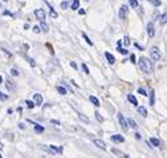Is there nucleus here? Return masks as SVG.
I'll list each match as a JSON object with an SVG mask.
<instances>
[{
  "label": "nucleus",
  "mask_w": 167,
  "mask_h": 158,
  "mask_svg": "<svg viewBox=\"0 0 167 158\" xmlns=\"http://www.w3.org/2000/svg\"><path fill=\"white\" fill-rule=\"evenodd\" d=\"M166 23H167V12L161 16V24H162V25H165Z\"/></svg>",
  "instance_id": "22"
},
{
  "label": "nucleus",
  "mask_w": 167,
  "mask_h": 158,
  "mask_svg": "<svg viewBox=\"0 0 167 158\" xmlns=\"http://www.w3.org/2000/svg\"><path fill=\"white\" fill-rule=\"evenodd\" d=\"M33 102H35V105H39V106H41L43 105V102H44V98H43V96L41 94H39V93H36L33 96Z\"/></svg>",
  "instance_id": "6"
},
{
  "label": "nucleus",
  "mask_w": 167,
  "mask_h": 158,
  "mask_svg": "<svg viewBox=\"0 0 167 158\" xmlns=\"http://www.w3.org/2000/svg\"><path fill=\"white\" fill-rule=\"evenodd\" d=\"M147 2H150L151 4H153V6H155V7H159L161 6V0H147Z\"/></svg>",
  "instance_id": "25"
},
{
  "label": "nucleus",
  "mask_w": 167,
  "mask_h": 158,
  "mask_svg": "<svg viewBox=\"0 0 167 158\" xmlns=\"http://www.w3.org/2000/svg\"><path fill=\"white\" fill-rule=\"evenodd\" d=\"M127 100H129V101H130V102L133 104V105H135V106H137V105H138V101H137V98H135L133 94H127Z\"/></svg>",
  "instance_id": "14"
},
{
  "label": "nucleus",
  "mask_w": 167,
  "mask_h": 158,
  "mask_svg": "<svg viewBox=\"0 0 167 158\" xmlns=\"http://www.w3.org/2000/svg\"><path fill=\"white\" fill-rule=\"evenodd\" d=\"M146 29H147V35L150 37H154V35H155V28H154V23H147V27H146Z\"/></svg>",
  "instance_id": "5"
},
{
  "label": "nucleus",
  "mask_w": 167,
  "mask_h": 158,
  "mask_svg": "<svg viewBox=\"0 0 167 158\" xmlns=\"http://www.w3.org/2000/svg\"><path fill=\"white\" fill-rule=\"evenodd\" d=\"M8 98V96L7 94H4V93H2V92H0V100L2 101H6Z\"/></svg>",
  "instance_id": "36"
},
{
  "label": "nucleus",
  "mask_w": 167,
  "mask_h": 158,
  "mask_svg": "<svg viewBox=\"0 0 167 158\" xmlns=\"http://www.w3.org/2000/svg\"><path fill=\"white\" fill-rule=\"evenodd\" d=\"M11 74H12V76H19V72H17V69L12 68L11 69Z\"/></svg>",
  "instance_id": "35"
},
{
  "label": "nucleus",
  "mask_w": 167,
  "mask_h": 158,
  "mask_svg": "<svg viewBox=\"0 0 167 158\" xmlns=\"http://www.w3.org/2000/svg\"><path fill=\"white\" fill-rule=\"evenodd\" d=\"M51 122H52L53 125H60V121H57V120H52Z\"/></svg>",
  "instance_id": "40"
},
{
  "label": "nucleus",
  "mask_w": 167,
  "mask_h": 158,
  "mask_svg": "<svg viewBox=\"0 0 167 158\" xmlns=\"http://www.w3.org/2000/svg\"><path fill=\"white\" fill-rule=\"evenodd\" d=\"M2 81H3V77H2V76H0V82H2Z\"/></svg>",
  "instance_id": "48"
},
{
  "label": "nucleus",
  "mask_w": 167,
  "mask_h": 158,
  "mask_svg": "<svg viewBox=\"0 0 167 158\" xmlns=\"http://www.w3.org/2000/svg\"><path fill=\"white\" fill-rule=\"evenodd\" d=\"M70 67L74 68V69H77V64L74 63V61H70Z\"/></svg>",
  "instance_id": "38"
},
{
  "label": "nucleus",
  "mask_w": 167,
  "mask_h": 158,
  "mask_svg": "<svg viewBox=\"0 0 167 158\" xmlns=\"http://www.w3.org/2000/svg\"><path fill=\"white\" fill-rule=\"evenodd\" d=\"M105 57L108 59L109 64H114V63H116V57H114L112 53H109V52H105Z\"/></svg>",
  "instance_id": "11"
},
{
  "label": "nucleus",
  "mask_w": 167,
  "mask_h": 158,
  "mask_svg": "<svg viewBox=\"0 0 167 158\" xmlns=\"http://www.w3.org/2000/svg\"><path fill=\"white\" fill-rule=\"evenodd\" d=\"M130 60H131V63H135V56L131 55V56H130Z\"/></svg>",
  "instance_id": "42"
},
{
  "label": "nucleus",
  "mask_w": 167,
  "mask_h": 158,
  "mask_svg": "<svg viewBox=\"0 0 167 158\" xmlns=\"http://www.w3.org/2000/svg\"><path fill=\"white\" fill-rule=\"evenodd\" d=\"M40 29H43V32H49V27H48V24L45 23V21H41V24H40Z\"/></svg>",
  "instance_id": "15"
},
{
  "label": "nucleus",
  "mask_w": 167,
  "mask_h": 158,
  "mask_svg": "<svg viewBox=\"0 0 167 158\" xmlns=\"http://www.w3.org/2000/svg\"><path fill=\"white\" fill-rule=\"evenodd\" d=\"M112 141L116 142V143H122L125 141L124 135H120V134H116V135H112Z\"/></svg>",
  "instance_id": "7"
},
{
  "label": "nucleus",
  "mask_w": 167,
  "mask_h": 158,
  "mask_svg": "<svg viewBox=\"0 0 167 158\" xmlns=\"http://www.w3.org/2000/svg\"><path fill=\"white\" fill-rule=\"evenodd\" d=\"M82 71L85 72L86 74H89V73H90V72H89V68H88V65H86V64H84V63H82Z\"/></svg>",
  "instance_id": "30"
},
{
  "label": "nucleus",
  "mask_w": 167,
  "mask_h": 158,
  "mask_svg": "<svg viewBox=\"0 0 167 158\" xmlns=\"http://www.w3.org/2000/svg\"><path fill=\"white\" fill-rule=\"evenodd\" d=\"M93 142H94L96 146H98L100 149H102V150H105V149H106V145H105L104 141H101V139H93Z\"/></svg>",
  "instance_id": "9"
},
{
  "label": "nucleus",
  "mask_w": 167,
  "mask_h": 158,
  "mask_svg": "<svg viewBox=\"0 0 167 158\" xmlns=\"http://www.w3.org/2000/svg\"><path fill=\"white\" fill-rule=\"evenodd\" d=\"M72 8L73 11H76V10H78L80 8V0H73V3H72Z\"/></svg>",
  "instance_id": "16"
},
{
  "label": "nucleus",
  "mask_w": 167,
  "mask_h": 158,
  "mask_svg": "<svg viewBox=\"0 0 167 158\" xmlns=\"http://www.w3.org/2000/svg\"><path fill=\"white\" fill-rule=\"evenodd\" d=\"M137 110H138V113L142 117H146L147 116V110H146V108H143V106H138L137 108Z\"/></svg>",
  "instance_id": "12"
},
{
  "label": "nucleus",
  "mask_w": 167,
  "mask_h": 158,
  "mask_svg": "<svg viewBox=\"0 0 167 158\" xmlns=\"http://www.w3.org/2000/svg\"><path fill=\"white\" fill-rule=\"evenodd\" d=\"M28 61H29V64L32 65V67H35V61H33V59H28Z\"/></svg>",
  "instance_id": "41"
},
{
  "label": "nucleus",
  "mask_w": 167,
  "mask_h": 158,
  "mask_svg": "<svg viewBox=\"0 0 167 158\" xmlns=\"http://www.w3.org/2000/svg\"><path fill=\"white\" fill-rule=\"evenodd\" d=\"M94 114H96V118H97V121H100V122H102V121H104V118H102V116H101V114H100V113H98V112H96V113H94Z\"/></svg>",
  "instance_id": "31"
},
{
  "label": "nucleus",
  "mask_w": 167,
  "mask_h": 158,
  "mask_svg": "<svg viewBox=\"0 0 167 158\" xmlns=\"http://www.w3.org/2000/svg\"><path fill=\"white\" fill-rule=\"evenodd\" d=\"M0 7H2V4H0Z\"/></svg>",
  "instance_id": "52"
},
{
  "label": "nucleus",
  "mask_w": 167,
  "mask_h": 158,
  "mask_svg": "<svg viewBox=\"0 0 167 158\" xmlns=\"http://www.w3.org/2000/svg\"><path fill=\"white\" fill-rule=\"evenodd\" d=\"M150 142L154 145V146H159V145H161V142H159V139H158V138H151Z\"/></svg>",
  "instance_id": "26"
},
{
  "label": "nucleus",
  "mask_w": 167,
  "mask_h": 158,
  "mask_svg": "<svg viewBox=\"0 0 167 158\" xmlns=\"http://www.w3.org/2000/svg\"><path fill=\"white\" fill-rule=\"evenodd\" d=\"M127 11H129V10H127V7H126V6H122V7L120 8V17H121L122 20H124V19H126Z\"/></svg>",
  "instance_id": "8"
},
{
  "label": "nucleus",
  "mask_w": 167,
  "mask_h": 158,
  "mask_svg": "<svg viewBox=\"0 0 167 158\" xmlns=\"http://www.w3.org/2000/svg\"><path fill=\"white\" fill-rule=\"evenodd\" d=\"M40 31H41V29H40V27H39V25L33 27V32H35V33H40Z\"/></svg>",
  "instance_id": "37"
},
{
  "label": "nucleus",
  "mask_w": 167,
  "mask_h": 158,
  "mask_svg": "<svg viewBox=\"0 0 167 158\" xmlns=\"http://www.w3.org/2000/svg\"><path fill=\"white\" fill-rule=\"evenodd\" d=\"M118 121H120L121 128L124 129V130H127V128H129V124H127L126 118L124 117V114H122V113H118Z\"/></svg>",
  "instance_id": "3"
},
{
  "label": "nucleus",
  "mask_w": 167,
  "mask_h": 158,
  "mask_svg": "<svg viewBox=\"0 0 167 158\" xmlns=\"http://www.w3.org/2000/svg\"><path fill=\"white\" fill-rule=\"evenodd\" d=\"M78 117H80V120L84 121L85 124H89V118H88L86 116H82V114H78Z\"/></svg>",
  "instance_id": "29"
},
{
  "label": "nucleus",
  "mask_w": 167,
  "mask_h": 158,
  "mask_svg": "<svg viewBox=\"0 0 167 158\" xmlns=\"http://www.w3.org/2000/svg\"><path fill=\"white\" fill-rule=\"evenodd\" d=\"M45 130L44 129V126H41V125H39V124H36L35 125V131H36V133H39V134H41L43 131Z\"/></svg>",
  "instance_id": "17"
},
{
  "label": "nucleus",
  "mask_w": 167,
  "mask_h": 158,
  "mask_svg": "<svg viewBox=\"0 0 167 158\" xmlns=\"http://www.w3.org/2000/svg\"><path fill=\"white\" fill-rule=\"evenodd\" d=\"M78 14H80V15H85V10H78Z\"/></svg>",
  "instance_id": "43"
},
{
  "label": "nucleus",
  "mask_w": 167,
  "mask_h": 158,
  "mask_svg": "<svg viewBox=\"0 0 167 158\" xmlns=\"http://www.w3.org/2000/svg\"><path fill=\"white\" fill-rule=\"evenodd\" d=\"M129 3L133 8H138V0H129Z\"/></svg>",
  "instance_id": "27"
},
{
  "label": "nucleus",
  "mask_w": 167,
  "mask_h": 158,
  "mask_svg": "<svg viewBox=\"0 0 167 158\" xmlns=\"http://www.w3.org/2000/svg\"><path fill=\"white\" fill-rule=\"evenodd\" d=\"M149 94H150V105H154V104H155V92L150 90V93H149Z\"/></svg>",
  "instance_id": "20"
},
{
  "label": "nucleus",
  "mask_w": 167,
  "mask_h": 158,
  "mask_svg": "<svg viewBox=\"0 0 167 158\" xmlns=\"http://www.w3.org/2000/svg\"><path fill=\"white\" fill-rule=\"evenodd\" d=\"M112 152L114 153V154H117V156H121V157H124V154L120 152V150H117V149H112Z\"/></svg>",
  "instance_id": "34"
},
{
  "label": "nucleus",
  "mask_w": 167,
  "mask_h": 158,
  "mask_svg": "<svg viewBox=\"0 0 167 158\" xmlns=\"http://www.w3.org/2000/svg\"><path fill=\"white\" fill-rule=\"evenodd\" d=\"M25 104H27V106L29 109H33L35 108V102H33V101H31V100H27V101H25Z\"/></svg>",
  "instance_id": "28"
},
{
  "label": "nucleus",
  "mask_w": 167,
  "mask_h": 158,
  "mask_svg": "<svg viewBox=\"0 0 167 158\" xmlns=\"http://www.w3.org/2000/svg\"><path fill=\"white\" fill-rule=\"evenodd\" d=\"M6 86H7V89L10 90V92H12V90H15V84H14V81L12 80H6Z\"/></svg>",
  "instance_id": "10"
},
{
  "label": "nucleus",
  "mask_w": 167,
  "mask_h": 158,
  "mask_svg": "<svg viewBox=\"0 0 167 158\" xmlns=\"http://www.w3.org/2000/svg\"><path fill=\"white\" fill-rule=\"evenodd\" d=\"M138 93H141V94H142V96H147V92L143 88H139V89H138Z\"/></svg>",
  "instance_id": "33"
},
{
  "label": "nucleus",
  "mask_w": 167,
  "mask_h": 158,
  "mask_svg": "<svg viewBox=\"0 0 167 158\" xmlns=\"http://www.w3.org/2000/svg\"><path fill=\"white\" fill-rule=\"evenodd\" d=\"M89 100H90V102L93 104L94 106H100V105H101V104H100V101H98V98H97V97H94V96H90Z\"/></svg>",
  "instance_id": "13"
},
{
  "label": "nucleus",
  "mask_w": 167,
  "mask_h": 158,
  "mask_svg": "<svg viewBox=\"0 0 167 158\" xmlns=\"http://www.w3.org/2000/svg\"><path fill=\"white\" fill-rule=\"evenodd\" d=\"M47 4H48V7H49V11H51V16H52V17H53V19H56V17H57V16H59V15H57V12H56V11L53 10V7H52V6H51V4H49V3H47Z\"/></svg>",
  "instance_id": "18"
},
{
  "label": "nucleus",
  "mask_w": 167,
  "mask_h": 158,
  "mask_svg": "<svg viewBox=\"0 0 167 158\" xmlns=\"http://www.w3.org/2000/svg\"><path fill=\"white\" fill-rule=\"evenodd\" d=\"M19 128H20V129H24L25 126H24V124H19Z\"/></svg>",
  "instance_id": "46"
},
{
  "label": "nucleus",
  "mask_w": 167,
  "mask_h": 158,
  "mask_svg": "<svg viewBox=\"0 0 167 158\" xmlns=\"http://www.w3.org/2000/svg\"><path fill=\"white\" fill-rule=\"evenodd\" d=\"M124 158H130V157L129 156H124Z\"/></svg>",
  "instance_id": "49"
},
{
  "label": "nucleus",
  "mask_w": 167,
  "mask_h": 158,
  "mask_svg": "<svg viewBox=\"0 0 167 158\" xmlns=\"http://www.w3.org/2000/svg\"><path fill=\"white\" fill-rule=\"evenodd\" d=\"M68 7V3L67 2H63V3H61V8H63V10H64V8H67Z\"/></svg>",
  "instance_id": "39"
},
{
  "label": "nucleus",
  "mask_w": 167,
  "mask_h": 158,
  "mask_svg": "<svg viewBox=\"0 0 167 158\" xmlns=\"http://www.w3.org/2000/svg\"><path fill=\"white\" fill-rule=\"evenodd\" d=\"M150 56H151V59L154 61H158L161 59V52L159 49H158V47H153L151 49H150Z\"/></svg>",
  "instance_id": "2"
},
{
  "label": "nucleus",
  "mask_w": 167,
  "mask_h": 158,
  "mask_svg": "<svg viewBox=\"0 0 167 158\" xmlns=\"http://www.w3.org/2000/svg\"><path fill=\"white\" fill-rule=\"evenodd\" d=\"M4 2H8V0H4Z\"/></svg>",
  "instance_id": "51"
},
{
  "label": "nucleus",
  "mask_w": 167,
  "mask_h": 158,
  "mask_svg": "<svg viewBox=\"0 0 167 158\" xmlns=\"http://www.w3.org/2000/svg\"><path fill=\"white\" fill-rule=\"evenodd\" d=\"M0 158H4V157H3V156H0Z\"/></svg>",
  "instance_id": "50"
},
{
  "label": "nucleus",
  "mask_w": 167,
  "mask_h": 158,
  "mask_svg": "<svg viewBox=\"0 0 167 158\" xmlns=\"http://www.w3.org/2000/svg\"><path fill=\"white\" fill-rule=\"evenodd\" d=\"M122 43H124L125 47H129V45H130V39L127 37V36H125L124 39H122Z\"/></svg>",
  "instance_id": "24"
},
{
  "label": "nucleus",
  "mask_w": 167,
  "mask_h": 158,
  "mask_svg": "<svg viewBox=\"0 0 167 158\" xmlns=\"http://www.w3.org/2000/svg\"><path fill=\"white\" fill-rule=\"evenodd\" d=\"M138 64H139V68L142 69V72H145V73H151L153 72V63L147 57H141Z\"/></svg>",
  "instance_id": "1"
},
{
  "label": "nucleus",
  "mask_w": 167,
  "mask_h": 158,
  "mask_svg": "<svg viewBox=\"0 0 167 158\" xmlns=\"http://www.w3.org/2000/svg\"><path fill=\"white\" fill-rule=\"evenodd\" d=\"M135 48H138V49H141V51H142V47H141L139 44H137V43H135Z\"/></svg>",
  "instance_id": "44"
},
{
  "label": "nucleus",
  "mask_w": 167,
  "mask_h": 158,
  "mask_svg": "<svg viewBox=\"0 0 167 158\" xmlns=\"http://www.w3.org/2000/svg\"><path fill=\"white\" fill-rule=\"evenodd\" d=\"M127 124H129V125H130L133 129H137V128H138L137 122H135V121L133 120V118H129V120H127Z\"/></svg>",
  "instance_id": "19"
},
{
  "label": "nucleus",
  "mask_w": 167,
  "mask_h": 158,
  "mask_svg": "<svg viewBox=\"0 0 167 158\" xmlns=\"http://www.w3.org/2000/svg\"><path fill=\"white\" fill-rule=\"evenodd\" d=\"M118 51H120V53H122V55H127V53H129V51L124 49V48H121V47H118Z\"/></svg>",
  "instance_id": "32"
},
{
  "label": "nucleus",
  "mask_w": 167,
  "mask_h": 158,
  "mask_svg": "<svg viewBox=\"0 0 167 158\" xmlns=\"http://www.w3.org/2000/svg\"><path fill=\"white\" fill-rule=\"evenodd\" d=\"M135 138H137V139H141V134H138V133H135Z\"/></svg>",
  "instance_id": "45"
},
{
  "label": "nucleus",
  "mask_w": 167,
  "mask_h": 158,
  "mask_svg": "<svg viewBox=\"0 0 167 158\" xmlns=\"http://www.w3.org/2000/svg\"><path fill=\"white\" fill-rule=\"evenodd\" d=\"M82 37H84V40H85L88 44H89V45H93V41H92L89 37H88V35H86V33H82Z\"/></svg>",
  "instance_id": "23"
},
{
  "label": "nucleus",
  "mask_w": 167,
  "mask_h": 158,
  "mask_svg": "<svg viewBox=\"0 0 167 158\" xmlns=\"http://www.w3.org/2000/svg\"><path fill=\"white\" fill-rule=\"evenodd\" d=\"M56 89H57V92H59V93H60V94H67V89H65V88H64V86H61V85H59V86H57V88H56Z\"/></svg>",
  "instance_id": "21"
},
{
  "label": "nucleus",
  "mask_w": 167,
  "mask_h": 158,
  "mask_svg": "<svg viewBox=\"0 0 167 158\" xmlns=\"http://www.w3.org/2000/svg\"><path fill=\"white\" fill-rule=\"evenodd\" d=\"M35 16L40 21H44V19H45V12H44V10H41V8H39V10H35Z\"/></svg>",
  "instance_id": "4"
},
{
  "label": "nucleus",
  "mask_w": 167,
  "mask_h": 158,
  "mask_svg": "<svg viewBox=\"0 0 167 158\" xmlns=\"http://www.w3.org/2000/svg\"><path fill=\"white\" fill-rule=\"evenodd\" d=\"M2 149H3V143L0 142V150H2Z\"/></svg>",
  "instance_id": "47"
}]
</instances>
